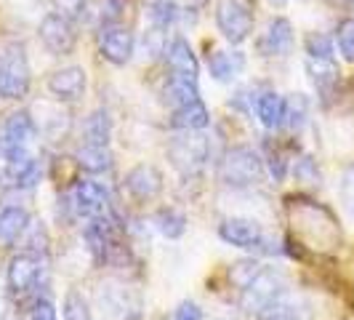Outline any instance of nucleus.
<instances>
[{"mask_svg":"<svg viewBox=\"0 0 354 320\" xmlns=\"http://www.w3.org/2000/svg\"><path fill=\"white\" fill-rule=\"evenodd\" d=\"M165 62H168V72L171 75H181V78H189V80L197 83V78H200V62H197L189 40L174 37L171 46L165 48Z\"/></svg>","mask_w":354,"mask_h":320,"instance_id":"obj_16","label":"nucleus"},{"mask_svg":"<svg viewBox=\"0 0 354 320\" xmlns=\"http://www.w3.org/2000/svg\"><path fill=\"white\" fill-rule=\"evenodd\" d=\"M211 78L218 83H232L245 70V53L240 51H216L208 56Z\"/></svg>","mask_w":354,"mask_h":320,"instance_id":"obj_19","label":"nucleus"},{"mask_svg":"<svg viewBox=\"0 0 354 320\" xmlns=\"http://www.w3.org/2000/svg\"><path fill=\"white\" fill-rule=\"evenodd\" d=\"M155 222H158V230L165 238H171V240H176V238H181L187 232V216L178 208H160Z\"/></svg>","mask_w":354,"mask_h":320,"instance_id":"obj_27","label":"nucleus"},{"mask_svg":"<svg viewBox=\"0 0 354 320\" xmlns=\"http://www.w3.org/2000/svg\"><path fill=\"white\" fill-rule=\"evenodd\" d=\"M264 267L259 265L256 259H243V262H234V265L230 267V281H232V285H237L240 291L245 288V285H250L253 283V278L261 272Z\"/></svg>","mask_w":354,"mask_h":320,"instance_id":"obj_29","label":"nucleus"},{"mask_svg":"<svg viewBox=\"0 0 354 320\" xmlns=\"http://www.w3.org/2000/svg\"><path fill=\"white\" fill-rule=\"evenodd\" d=\"M306 72L315 83V89L319 91L322 99H330L333 91L338 89V64H336V56L333 59H319V56H306Z\"/></svg>","mask_w":354,"mask_h":320,"instance_id":"obj_17","label":"nucleus"},{"mask_svg":"<svg viewBox=\"0 0 354 320\" xmlns=\"http://www.w3.org/2000/svg\"><path fill=\"white\" fill-rule=\"evenodd\" d=\"M272 3H285V0H272Z\"/></svg>","mask_w":354,"mask_h":320,"instance_id":"obj_39","label":"nucleus"},{"mask_svg":"<svg viewBox=\"0 0 354 320\" xmlns=\"http://www.w3.org/2000/svg\"><path fill=\"white\" fill-rule=\"evenodd\" d=\"M131 8H133V0H104L102 24H125V17Z\"/></svg>","mask_w":354,"mask_h":320,"instance_id":"obj_31","label":"nucleus"},{"mask_svg":"<svg viewBox=\"0 0 354 320\" xmlns=\"http://www.w3.org/2000/svg\"><path fill=\"white\" fill-rule=\"evenodd\" d=\"M309 121V99L304 94H290L285 99V125L290 131H301Z\"/></svg>","mask_w":354,"mask_h":320,"instance_id":"obj_26","label":"nucleus"},{"mask_svg":"<svg viewBox=\"0 0 354 320\" xmlns=\"http://www.w3.org/2000/svg\"><path fill=\"white\" fill-rule=\"evenodd\" d=\"M40 43L48 48V53L53 56H70L77 46V35H75V21H70L67 17L51 11L48 17H43L40 21Z\"/></svg>","mask_w":354,"mask_h":320,"instance_id":"obj_7","label":"nucleus"},{"mask_svg":"<svg viewBox=\"0 0 354 320\" xmlns=\"http://www.w3.org/2000/svg\"><path fill=\"white\" fill-rule=\"evenodd\" d=\"M256 118L266 131H277L285 125V99L277 91H264L261 96H256L253 102Z\"/></svg>","mask_w":354,"mask_h":320,"instance_id":"obj_18","label":"nucleus"},{"mask_svg":"<svg viewBox=\"0 0 354 320\" xmlns=\"http://www.w3.org/2000/svg\"><path fill=\"white\" fill-rule=\"evenodd\" d=\"M216 27L230 43H243L253 33V14L245 0H218L216 3Z\"/></svg>","mask_w":354,"mask_h":320,"instance_id":"obj_5","label":"nucleus"},{"mask_svg":"<svg viewBox=\"0 0 354 320\" xmlns=\"http://www.w3.org/2000/svg\"><path fill=\"white\" fill-rule=\"evenodd\" d=\"M168 158L181 174H197L211 158V139L203 131H181L168 144Z\"/></svg>","mask_w":354,"mask_h":320,"instance_id":"obj_3","label":"nucleus"},{"mask_svg":"<svg viewBox=\"0 0 354 320\" xmlns=\"http://www.w3.org/2000/svg\"><path fill=\"white\" fill-rule=\"evenodd\" d=\"M30 320H59V315H56V307H53L51 299H37V302L32 304Z\"/></svg>","mask_w":354,"mask_h":320,"instance_id":"obj_36","label":"nucleus"},{"mask_svg":"<svg viewBox=\"0 0 354 320\" xmlns=\"http://www.w3.org/2000/svg\"><path fill=\"white\" fill-rule=\"evenodd\" d=\"M30 62L24 46L17 40L0 43V96L8 102H19L30 94Z\"/></svg>","mask_w":354,"mask_h":320,"instance_id":"obj_1","label":"nucleus"},{"mask_svg":"<svg viewBox=\"0 0 354 320\" xmlns=\"http://www.w3.org/2000/svg\"><path fill=\"white\" fill-rule=\"evenodd\" d=\"M306 56H319V59H333V40L322 33H309L304 40Z\"/></svg>","mask_w":354,"mask_h":320,"instance_id":"obj_32","label":"nucleus"},{"mask_svg":"<svg viewBox=\"0 0 354 320\" xmlns=\"http://www.w3.org/2000/svg\"><path fill=\"white\" fill-rule=\"evenodd\" d=\"M83 136H86V144H109V136H112V118H109L106 109H93L88 118H86Z\"/></svg>","mask_w":354,"mask_h":320,"instance_id":"obj_24","label":"nucleus"},{"mask_svg":"<svg viewBox=\"0 0 354 320\" xmlns=\"http://www.w3.org/2000/svg\"><path fill=\"white\" fill-rule=\"evenodd\" d=\"M62 320H88V302H86V296L80 291H70L64 296Z\"/></svg>","mask_w":354,"mask_h":320,"instance_id":"obj_30","label":"nucleus"},{"mask_svg":"<svg viewBox=\"0 0 354 320\" xmlns=\"http://www.w3.org/2000/svg\"><path fill=\"white\" fill-rule=\"evenodd\" d=\"M99 51L109 64L123 67L133 59L136 51V37L131 33V27L125 24H102L99 30Z\"/></svg>","mask_w":354,"mask_h":320,"instance_id":"obj_8","label":"nucleus"},{"mask_svg":"<svg viewBox=\"0 0 354 320\" xmlns=\"http://www.w3.org/2000/svg\"><path fill=\"white\" fill-rule=\"evenodd\" d=\"M35 136H37V123L27 109L11 112L6 118L3 128H0V144H3V150H8V147H30V142Z\"/></svg>","mask_w":354,"mask_h":320,"instance_id":"obj_15","label":"nucleus"},{"mask_svg":"<svg viewBox=\"0 0 354 320\" xmlns=\"http://www.w3.org/2000/svg\"><path fill=\"white\" fill-rule=\"evenodd\" d=\"M338 51L346 62H354V19H344L336 30Z\"/></svg>","mask_w":354,"mask_h":320,"instance_id":"obj_33","label":"nucleus"},{"mask_svg":"<svg viewBox=\"0 0 354 320\" xmlns=\"http://www.w3.org/2000/svg\"><path fill=\"white\" fill-rule=\"evenodd\" d=\"M70 206H72V213L77 219L102 216V213H106V190L99 181L77 179L70 193Z\"/></svg>","mask_w":354,"mask_h":320,"instance_id":"obj_11","label":"nucleus"},{"mask_svg":"<svg viewBox=\"0 0 354 320\" xmlns=\"http://www.w3.org/2000/svg\"><path fill=\"white\" fill-rule=\"evenodd\" d=\"M53 11L67 17L70 21H77L86 14V0H53Z\"/></svg>","mask_w":354,"mask_h":320,"instance_id":"obj_35","label":"nucleus"},{"mask_svg":"<svg viewBox=\"0 0 354 320\" xmlns=\"http://www.w3.org/2000/svg\"><path fill=\"white\" fill-rule=\"evenodd\" d=\"M192 3H195V6H205V3H208V0H192Z\"/></svg>","mask_w":354,"mask_h":320,"instance_id":"obj_38","label":"nucleus"},{"mask_svg":"<svg viewBox=\"0 0 354 320\" xmlns=\"http://www.w3.org/2000/svg\"><path fill=\"white\" fill-rule=\"evenodd\" d=\"M171 125L176 131H205L211 125V112L203 105V99H197V102H189V105L174 109Z\"/></svg>","mask_w":354,"mask_h":320,"instance_id":"obj_22","label":"nucleus"},{"mask_svg":"<svg viewBox=\"0 0 354 320\" xmlns=\"http://www.w3.org/2000/svg\"><path fill=\"white\" fill-rule=\"evenodd\" d=\"M290 171H293V179H296L299 184H304V187H319V181H322L317 160L309 158V155H301L299 160H293Z\"/></svg>","mask_w":354,"mask_h":320,"instance_id":"obj_28","label":"nucleus"},{"mask_svg":"<svg viewBox=\"0 0 354 320\" xmlns=\"http://www.w3.org/2000/svg\"><path fill=\"white\" fill-rule=\"evenodd\" d=\"M280 320H285V318H280Z\"/></svg>","mask_w":354,"mask_h":320,"instance_id":"obj_41","label":"nucleus"},{"mask_svg":"<svg viewBox=\"0 0 354 320\" xmlns=\"http://www.w3.org/2000/svg\"><path fill=\"white\" fill-rule=\"evenodd\" d=\"M3 158H6V177L11 179L14 187L19 190L35 187L43 177L40 160L30 152V147H8V150H3Z\"/></svg>","mask_w":354,"mask_h":320,"instance_id":"obj_10","label":"nucleus"},{"mask_svg":"<svg viewBox=\"0 0 354 320\" xmlns=\"http://www.w3.org/2000/svg\"><path fill=\"white\" fill-rule=\"evenodd\" d=\"M75 163H77L86 174L99 177V174L112 171L115 158H112V152H109V147H106V144H83V147L75 152Z\"/></svg>","mask_w":354,"mask_h":320,"instance_id":"obj_20","label":"nucleus"},{"mask_svg":"<svg viewBox=\"0 0 354 320\" xmlns=\"http://www.w3.org/2000/svg\"><path fill=\"white\" fill-rule=\"evenodd\" d=\"M285 294V281L280 272H274V269H261L256 278H253V283L245 285L243 291H240V307L250 312V315H261L269 304L274 302V299H280Z\"/></svg>","mask_w":354,"mask_h":320,"instance_id":"obj_4","label":"nucleus"},{"mask_svg":"<svg viewBox=\"0 0 354 320\" xmlns=\"http://www.w3.org/2000/svg\"><path fill=\"white\" fill-rule=\"evenodd\" d=\"M352 6H354V0H352Z\"/></svg>","mask_w":354,"mask_h":320,"instance_id":"obj_40","label":"nucleus"},{"mask_svg":"<svg viewBox=\"0 0 354 320\" xmlns=\"http://www.w3.org/2000/svg\"><path fill=\"white\" fill-rule=\"evenodd\" d=\"M30 213L24 211L21 206H6L0 211V243L3 246H14L17 240H21V235L30 224Z\"/></svg>","mask_w":354,"mask_h":320,"instance_id":"obj_23","label":"nucleus"},{"mask_svg":"<svg viewBox=\"0 0 354 320\" xmlns=\"http://www.w3.org/2000/svg\"><path fill=\"white\" fill-rule=\"evenodd\" d=\"M218 177L227 187H256L264 179V160L250 147H232L218 166Z\"/></svg>","mask_w":354,"mask_h":320,"instance_id":"obj_2","label":"nucleus"},{"mask_svg":"<svg viewBox=\"0 0 354 320\" xmlns=\"http://www.w3.org/2000/svg\"><path fill=\"white\" fill-rule=\"evenodd\" d=\"M125 193L139 200V203H149L162 193V174L152 163H142V166H133L123 179Z\"/></svg>","mask_w":354,"mask_h":320,"instance_id":"obj_12","label":"nucleus"},{"mask_svg":"<svg viewBox=\"0 0 354 320\" xmlns=\"http://www.w3.org/2000/svg\"><path fill=\"white\" fill-rule=\"evenodd\" d=\"M86 70L72 64V67H62V70L51 72L48 78V91H51L53 99L59 102H77L83 94H86Z\"/></svg>","mask_w":354,"mask_h":320,"instance_id":"obj_14","label":"nucleus"},{"mask_svg":"<svg viewBox=\"0 0 354 320\" xmlns=\"http://www.w3.org/2000/svg\"><path fill=\"white\" fill-rule=\"evenodd\" d=\"M338 193H341V203H344V208L354 216V163L344 171V177H341V187H338Z\"/></svg>","mask_w":354,"mask_h":320,"instance_id":"obj_34","label":"nucleus"},{"mask_svg":"<svg viewBox=\"0 0 354 320\" xmlns=\"http://www.w3.org/2000/svg\"><path fill=\"white\" fill-rule=\"evenodd\" d=\"M218 238L227 246H234V249H243V251H256L261 249V246H266L264 227L256 219H245V216L224 219L218 224Z\"/></svg>","mask_w":354,"mask_h":320,"instance_id":"obj_9","label":"nucleus"},{"mask_svg":"<svg viewBox=\"0 0 354 320\" xmlns=\"http://www.w3.org/2000/svg\"><path fill=\"white\" fill-rule=\"evenodd\" d=\"M197 99H200V89H197L195 80L181 78V75H168V80L162 86V102L171 109H178V107L197 102Z\"/></svg>","mask_w":354,"mask_h":320,"instance_id":"obj_21","label":"nucleus"},{"mask_svg":"<svg viewBox=\"0 0 354 320\" xmlns=\"http://www.w3.org/2000/svg\"><path fill=\"white\" fill-rule=\"evenodd\" d=\"M147 19L155 30H171L174 21L178 19L176 0H147Z\"/></svg>","mask_w":354,"mask_h":320,"instance_id":"obj_25","label":"nucleus"},{"mask_svg":"<svg viewBox=\"0 0 354 320\" xmlns=\"http://www.w3.org/2000/svg\"><path fill=\"white\" fill-rule=\"evenodd\" d=\"M293 43H296V35H293V24L285 17H274L266 30L259 37V53L261 56H288L293 51Z\"/></svg>","mask_w":354,"mask_h":320,"instance_id":"obj_13","label":"nucleus"},{"mask_svg":"<svg viewBox=\"0 0 354 320\" xmlns=\"http://www.w3.org/2000/svg\"><path fill=\"white\" fill-rule=\"evenodd\" d=\"M40 272H43V256L30 254V251H19L17 256H11V262L6 267V285L14 296L21 299L32 288H37Z\"/></svg>","mask_w":354,"mask_h":320,"instance_id":"obj_6","label":"nucleus"},{"mask_svg":"<svg viewBox=\"0 0 354 320\" xmlns=\"http://www.w3.org/2000/svg\"><path fill=\"white\" fill-rule=\"evenodd\" d=\"M171 320H203V310H200L195 302L187 299V302H181L176 310L171 312Z\"/></svg>","mask_w":354,"mask_h":320,"instance_id":"obj_37","label":"nucleus"}]
</instances>
